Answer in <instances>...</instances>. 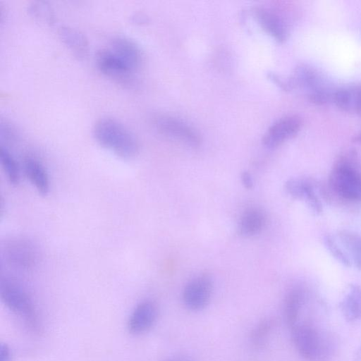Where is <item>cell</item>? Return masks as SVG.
Listing matches in <instances>:
<instances>
[{"mask_svg": "<svg viewBox=\"0 0 361 361\" xmlns=\"http://www.w3.org/2000/svg\"><path fill=\"white\" fill-rule=\"evenodd\" d=\"M92 135L101 147L123 159H132L139 153L140 145L134 133L114 118L97 119L92 127Z\"/></svg>", "mask_w": 361, "mask_h": 361, "instance_id": "obj_1", "label": "cell"}, {"mask_svg": "<svg viewBox=\"0 0 361 361\" xmlns=\"http://www.w3.org/2000/svg\"><path fill=\"white\" fill-rule=\"evenodd\" d=\"M331 189L341 197L351 202L361 201V167L352 157H342L329 176Z\"/></svg>", "mask_w": 361, "mask_h": 361, "instance_id": "obj_2", "label": "cell"}, {"mask_svg": "<svg viewBox=\"0 0 361 361\" xmlns=\"http://www.w3.org/2000/svg\"><path fill=\"white\" fill-rule=\"evenodd\" d=\"M291 329V337L298 353L307 361H321L327 351L320 333L307 324H297Z\"/></svg>", "mask_w": 361, "mask_h": 361, "instance_id": "obj_3", "label": "cell"}, {"mask_svg": "<svg viewBox=\"0 0 361 361\" xmlns=\"http://www.w3.org/2000/svg\"><path fill=\"white\" fill-rule=\"evenodd\" d=\"M95 63L100 73L115 83L128 89H132L137 85L135 71L109 48L102 49L97 52Z\"/></svg>", "mask_w": 361, "mask_h": 361, "instance_id": "obj_4", "label": "cell"}, {"mask_svg": "<svg viewBox=\"0 0 361 361\" xmlns=\"http://www.w3.org/2000/svg\"><path fill=\"white\" fill-rule=\"evenodd\" d=\"M0 293L1 300L10 310L30 324H34L35 315L32 299L20 283L11 279H3Z\"/></svg>", "mask_w": 361, "mask_h": 361, "instance_id": "obj_5", "label": "cell"}, {"mask_svg": "<svg viewBox=\"0 0 361 361\" xmlns=\"http://www.w3.org/2000/svg\"><path fill=\"white\" fill-rule=\"evenodd\" d=\"M152 123L159 133L168 137L193 147H198L200 144L201 139L197 131L180 119L159 114L153 118Z\"/></svg>", "mask_w": 361, "mask_h": 361, "instance_id": "obj_6", "label": "cell"}, {"mask_svg": "<svg viewBox=\"0 0 361 361\" xmlns=\"http://www.w3.org/2000/svg\"><path fill=\"white\" fill-rule=\"evenodd\" d=\"M213 289L210 276L202 274L194 278L184 287L182 294L184 305L194 312L204 310L210 302Z\"/></svg>", "mask_w": 361, "mask_h": 361, "instance_id": "obj_7", "label": "cell"}, {"mask_svg": "<svg viewBox=\"0 0 361 361\" xmlns=\"http://www.w3.org/2000/svg\"><path fill=\"white\" fill-rule=\"evenodd\" d=\"M302 121L297 116H288L274 123L263 137L264 145L275 147L295 136L300 130Z\"/></svg>", "mask_w": 361, "mask_h": 361, "instance_id": "obj_8", "label": "cell"}, {"mask_svg": "<svg viewBox=\"0 0 361 361\" xmlns=\"http://www.w3.org/2000/svg\"><path fill=\"white\" fill-rule=\"evenodd\" d=\"M158 312V307L152 301L145 300L139 303L129 318V331L135 335L147 332L156 322Z\"/></svg>", "mask_w": 361, "mask_h": 361, "instance_id": "obj_9", "label": "cell"}, {"mask_svg": "<svg viewBox=\"0 0 361 361\" xmlns=\"http://www.w3.org/2000/svg\"><path fill=\"white\" fill-rule=\"evenodd\" d=\"M109 49L130 68L136 71L142 62V53L139 45L125 35H116L111 39Z\"/></svg>", "mask_w": 361, "mask_h": 361, "instance_id": "obj_10", "label": "cell"}, {"mask_svg": "<svg viewBox=\"0 0 361 361\" xmlns=\"http://www.w3.org/2000/svg\"><path fill=\"white\" fill-rule=\"evenodd\" d=\"M58 35L62 43L78 59L87 57L90 51L89 41L80 30L69 25H61L58 30Z\"/></svg>", "mask_w": 361, "mask_h": 361, "instance_id": "obj_11", "label": "cell"}, {"mask_svg": "<svg viewBox=\"0 0 361 361\" xmlns=\"http://www.w3.org/2000/svg\"><path fill=\"white\" fill-rule=\"evenodd\" d=\"M285 188L293 197L305 200L314 214H319L322 212V203L314 191L312 183L309 180L291 178L286 181Z\"/></svg>", "mask_w": 361, "mask_h": 361, "instance_id": "obj_12", "label": "cell"}, {"mask_svg": "<svg viewBox=\"0 0 361 361\" xmlns=\"http://www.w3.org/2000/svg\"><path fill=\"white\" fill-rule=\"evenodd\" d=\"M255 13L259 24L267 33L279 42L287 39V27L278 14L264 7L256 8Z\"/></svg>", "mask_w": 361, "mask_h": 361, "instance_id": "obj_13", "label": "cell"}, {"mask_svg": "<svg viewBox=\"0 0 361 361\" xmlns=\"http://www.w3.org/2000/svg\"><path fill=\"white\" fill-rule=\"evenodd\" d=\"M23 169L27 178L42 195L49 193L50 182L47 171L43 164L37 159L27 157L23 161Z\"/></svg>", "mask_w": 361, "mask_h": 361, "instance_id": "obj_14", "label": "cell"}, {"mask_svg": "<svg viewBox=\"0 0 361 361\" xmlns=\"http://www.w3.org/2000/svg\"><path fill=\"white\" fill-rule=\"evenodd\" d=\"M266 224V215L259 208L251 207L242 214L238 223V233L244 237L259 233Z\"/></svg>", "mask_w": 361, "mask_h": 361, "instance_id": "obj_15", "label": "cell"}, {"mask_svg": "<svg viewBox=\"0 0 361 361\" xmlns=\"http://www.w3.org/2000/svg\"><path fill=\"white\" fill-rule=\"evenodd\" d=\"M305 292L301 287L292 288L286 295L283 314L286 324L292 328L298 324L300 312L304 304Z\"/></svg>", "mask_w": 361, "mask_h": 361, "instance_id": "obj_16", "label": "cell"}, {"mask_svg": "<svg viewBox=\"0 0 361 361\" xmlns=\"http://www.w3.org/2000/svg\"><path fill=\"white\" fill-rule=\"evenodd\" d=\"M277 326V321L273 317L261 319L251 330L249 341L255 350H261L268 343Z\"/></svg>", "mask_w": 361, "mask_h": 361, "instance_id": "obj_17", "label": "cell"}, {"mask_svg": "<svg viewBox=\"0 0 361 361\" xmlns=\"http://www.w3.org/2000/svg\"><path fill=\"white\" fill-rule=\"evenodd\" d=\"M341 312L349 322L361 319V287L351 284L340 304Z\"/></svg>", "mask_w": 361, "mask_h": 361, "instance_id": "obj_18", "label": "cell"}, {"mask_svg": "<svg viewBox=\"0 0 361 361\" xmlns=\"http://www.w3.org/2000/svg\"><path fill=\"white\" fill-rule=\"evenodd\" d=\"M337 236L355 267L361 271V234L350 230H341Z\"/></svg>", "mask_w": 361, "mask_h": 361, "instance_id": "obj_19", "label": "cell"}, {"mask_svg": "<svg viewBox=\"0 0 361 361\" xmlns=\"http://www.w3.org/2000/svg\"><path fill=\"white\" fill-rule=\"evenodd\" d=\"M28 14L35 20L52 25L56 21V15L51 5L45 1H33L27 7Z\"/></svg>", "mask_w": 361, "mask_h": 361, "instance_id": "obj_20", "label": "cell"}, {"mask_svg": "<svg viewBox=\"0 0 361 361\" xmlns=\"http://www.w3.org/2000/svg\"><path fill=\"white\" fill-rule=\"evenodd\" d=\"M0 160L8 181L12 185H18L20 182L18 165L8 149L2 145L0 147Z\"/></svg>", "mask_w": 361, "mask_h": 361, "instance_id": "obj_21", "label": "cell"}, {"mask_svg": "<svg viewBox=\"0 0 361 361\" xmlns=\"http://www.w3.org/2000/svg\"><path fill=\"white\" fill-rule=\"evenodd\" d=\"M324 243L331 255L343 265L349 267L351 261L347 252L338 246L336 240L329 235L324 238Z\"/></svg>", "mask_w": 361, "mask_h": 361, "instance_id": "obj_22", "label": "cell"}, {"mask_svg": "<svg viewBox=\"0 0 361 361\" xmlns=\"http://www.w3.org/2000/svg\"><path fill=\"white\" fill-rule=\"evenodd\" d=\"M333 100L337 107L345 111H352V89L343 88L333 94Z\"/></svg>", "mask_w": 361, "mask_h": 361, "instance_id": "obj_23", "label": "cell"}, {"mask_svg": "<svg viewBox=\"0 0 361 361\" xmlns=\"http://www.w3.org/2000/svg\"><path fill=\"white\" fill-rule=\"evenodd\" d=\"M352 111L361 114V87L352 89Z\"/></svg>", "mask_w": 361, "mask_h": 361, "instance_id": "obj_24", "label": "cell"}, {"mask_svg": "<svg viewBox=\"0 0 361 361\" xmlns=\"http://www.w3.org/2000/svg\"><path fill=\"white\" fill-rule=\"evenodd\" d=\"M11 353L6 344L1 343L0 347V361H11Z\"/></svg>", "mask_w": 361, "mask_h": 361, "instance_id": "obj_25", "label": "cell"}, {"mask_svg": "<svg viewBox=\"0 0 361 361\" xmlns=\"http://www.w3.org/2000/svg\"><path fill=\"white\" fill-rule=\"evenodd\" d=\"M130 20L133 23L136 25H142L147 23V17L140 13H134L130 16Z\"/></svg>", "mask_w": 361, "mask_h": 361, "instance_id": "obj_26", "label": "cell"}, {"mask_svg": "<svg viewBox=\"0 0 361 361\" xmlns=\"http://www.w3.org/2000/svg\"><path fill=\"white\" fill-rule=\"evenodd\" d=\"M241 180L245 188L250 189L252 188L253 182L251 176L247 172H243L241 175Z\"/></svg>", "mask_w": 361, "mask_h": 361, "instance_id": "obj_27", "label": "cell"}, {"mask_svg": "<svg viewBox=\"0 0 361 361\" xmlns=\"http://www.w3.org/2000/svg\"><path fill=\"white\" fill-rule=\"evenodd\" d=\"M164 361H193L191 357L184 354H178L166 358Z\"/></svg>", "mask_w": 361, "mask_h": 361, "instance_id": "obj_28", "label": "cell"}, {"mask_svg": "<svg viewBox=\"0 0 361 361\" xmlns=\"http://www.w3.org/2000/svg\"><path fill=\"white\" fill-rule=\"evenodd\" d=\"M356 140L361 141V133L357 136L355 138Z\"/></svg>", "mask_w": 361, "mask_h": 361, "instance_id": "obj_29", "label": "cell"}, {"mask_svg": "<svg viewBox=\"0 0 361 361\" xmlns=\"http://www.w3.org/2000/svg\"><path fill=\"white\" fill-rule=\"evenodd\" d=\"M360 355H361V351H360Z\"/></svg>", "mask_w": 361, "mask_h": 361, "instance_id": "obj_30", "label": "cell"}]
</instances>
